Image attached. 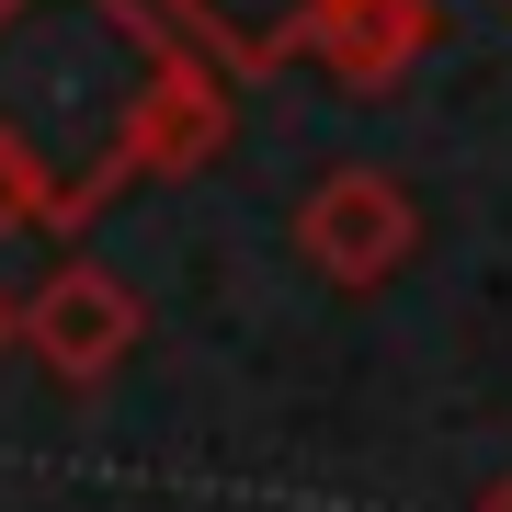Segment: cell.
Listing matches in <instances>:
<instances>
[{
  "label": "cell",
  "instance_id": "cell-3",
  "mask_svg": "<svg viewBox=\"0 0 512 512\" xmlns=\"http://www.w3.org/2000/svg\"><path fill=\"white\" fill-rule=\"evenodd\" d=\"M137 342H148V296L114 274V262H92V251H69L35 296H23V353H35V365L69 387V399L114 387Z\"/></svg>",
  "mask_w": 512,
  "mask_h": 512
},
{
  "label": "cell",
  "instance_id": "cell-6",
  "mask_svg": "<svg viewBox=\"0 0 512 512\" xmlns=\"http://www.w3.org/2000/svg\"><path fill=\"white\" fill-rule=\"evenodd\" d=\"M0 353H23V296L0 285Z\"/></svg>",
  "mask_w": 512,
  "mask_h": 512
},
{
  "label": "cell",
  "instance_id": "cell-4",
  "mask_svg": "<svg viewBox=\"0 0 512 512\" xmlns=\"http://www.w3.org/2000/svg\"><path fill=\"white\" fill-rule=\"evenodd\" d=\"M433 46H444V0H319L296 57H308L342 103H387Z\"/></svg>",
  "mask_w": 512,
  "mask_h": 512
},
{
  "label": "cell",
  "instance_id": "cell-1",
  "mask_svg": "<svg viewBox=\"0 0 512 512\" xmlns=\"http://www.w3.org/2000/svg\"><path fill=\"white\" fill-rule=\"evenodd\" d=\"M228 137V69L160 0H0V239H80L114 194L217 171Z\"/></svg>",
  "mask_w": 512,
  "mask_h": 512
},
{
  "label": "cell",
  "instance_id": "cell-2",
  "mask_svg": "<svg viewBox=\"0 0 512 512\" xmlns=\"http://www.w3.org/2000/svg\"><path fill=\"white\" fill-rule=\"evenodd\" d=\"M296 262H308L319 285H342V296H376V285H399L410 262H421V205L399 171H376V160H342V171H319L308 194H296Z\"/></svg>",
  "mask_w": 512,
  "mask_h": 512
},
{
  "label": "cell",
  "instance_id": "cell-5",
  "mask_svg": "<svg viewBox=\"0 0 512 512\" xmlns=\"http://www.w3.org/2000/svg\"><path fill=\"white\" fill-rule=\"evenodd\" d=\"M183 35L217 57L228 80H274V69H296V46H308V12L319 0H160Z\"/></svg>",
  "mask_w": 512,
  "mask_h": 512
},
{
  "label": "cell",
  "instance_id": "cell-7",
  "mask_svg": "<svg viewBox=\"0 0 512 512\" xmlns=\"http://www.w3.org/2000/svg\"><path fill=\"white\" fill-rule=\"evenodd\" d=\"M478 512H512V478H490V490H478Z\"/></svg>",
  "mask_w": 512,
  "mask_h": 512
}]
</instances>
